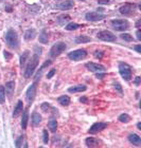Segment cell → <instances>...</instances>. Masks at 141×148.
Listing matches in <instances>:
<instances>
[{"mask_svg":"<svg viewBox=\"0 0 141 148\" xmlns=\"http://www.w3.org/2000/svg\"><path fill=\"white\" fill-rule=\"evenodd\" d=\"M87 56V51L85 49H79L75 50V51H72L68 54V57L71 60H74V62H79V60H82Z\"/></svg>","mask_w":141,"mask_h":148,"instance_id":"cell-6","label":"cell"},{"mask_svg":"<svg viewBox=\"0 0 141 148\" xmlns=\"http://www.w3.org/2000/svg\"><path fill=\"white\" fill-rule=\"evenodd\" d=\"M6 42L9 48L16 50L19 46V39H18V34L16 33L15 30L10 29L6 33Z\"/></svg>","mask_w":141,"mask_h":148,"instance_id":"cell-1","label":"cell"},{"mask_svg":"<svg viewBox=\"0 0 141 148\" xmlns=\"http://www.w3.org/2000/svg\"><path fill=\"white\" fill-rule=\"evenodd\" d=\"M43 134H44V143H45V144H48V142H49V134H48V131H47L46 129H44Z\"/></svg>","mask_w":141,"mask_h":148,"instance_id":"cell-34","label":"cell"},{"mask_svg":"<svg viewBox=\"0 0 141 148\" xmlns=\"http://www.w3.org/2000/svg\"><path fill=\"white\" fill-rule=\"evenodd\" d=\"M87 90V87L84 86V85H75L73 87H70L68 89V92L70 93H77V92H84Z\"/></svg>","mask_w":141,"mask_h":148,"instance_id":"cell-18","label":"cell"},{"mask_svg":"<svg viewBox=\"0 0 141 148\" xmlns=\"http://www.w3.org/2000/svg\"><path fill=\"white\" fill-rule=\"evenodd\" d=\"M140 20H138V21H137V23H136V27H137V28H139V27H140Z\"/></svg>","mask_w":141,"mask_h":148,"instance_id":"cell-46","label":"cell"},{"mask_svg":"<svg viewBox=\"0 0 141 148\" xmlns=\"http://www.w3.org/2000/svg\"><path fill=\"white\" fill-rule=\"evenodd\" d=\"M31 122H32V126L37 127L41 123V115L37 112H33L32 113V116H31Z\"/></svg>","mask_w":141,"mask_h":148,"instance_id":"cell-17","label":"cell"},{"mask_svg":"<svg viewBox=\"0 0 141 148\" xmlns=\"http://www.w3.org/2000/svg\"><path fill=\"white\" fill-rule=\"evenodd\" d=\"M119 73L123 79L126 82L132 79V68L126 62H120L119 64Z\"/></svg>","mask_w":141,"mask_h":148,"instance_id":"cell-4","label":"cell"},{"mask_svg":"<svg viewBox=\"0 0 141 148\" xmlns=\"http://www.w3.org/2000/svg\"><path fill=\"white\" fill-rule=\"evenodd\" d=\"M51 64H52V62H51V60H46V62H44L43 66H41V67L39 68V71L37 72L36 75H35V80H37L38 78H40V76H41V74H43V72L45 71L47 67H49V66L51 65Z\"/></svg>","mask_w":141,"mask_h":148,"instance_id":"cell-20","label":"cell"},{"mask_svg":"<svg viewBox=\"0 0 141 148\" xmlns=\"http://www.w3.org/2000/svg\"><path fill=\"white\" fill-rule=\"evenodd\" d=\"M134 9H135V4H132V3H125L124 5H122L119 9L120 13L122 15H131L133 12H134Z\"/></svg>","mask_w":141,"mask_h":148,"instance_id":"cell-12","label":"cell"},{"mask_svg":"<svg viewBox=\"0 0 141 148\" xmlns=\"http://www.w3.org/2000/svg\"><path fill=\"white\" fill-rule=\"evenodd\" d=\"M136 34H137V38H138V40H141V31L140 30H137Z\"/></svg>","mask_w":141,"mask_h":148,"instance_id":"cell-43","label":"cell"},{"mask_svg":"<svg viewBox=\"0 0 141 148\" xmlns=\"http://www.w3.org/2000/svg\"><path fill=\"white\" fill-rule=\"evenodd\" d=\"M24 141H25V136H19L18 139L16 140V142H15L16 147H21Z\"/></svg>","mask_w":141,"mask_h":148,"instance_id":"cell-32","label":"cell"},{"mask_svg":"<svg viewBox=\"0 0 141 148\" xmlns=\"http://www.w3.org/2000/svg\"><path fill=\"white\" fill-rule=\"evenodd\" d=\"M82 25H79V23H75V22H70V23H68L65 29L67 30V31H74V30H77L79 28H81Z\"/></svg>","mask_w":141,"mask_h":148,"instance_id":"cell-27","label":"cell"},{"mask_svg":"<svg viewBox=\"0 0 141 148\" xmlns=\"http://www.w3.org/2000/svg\"><path fill=\"white\" fill-rule=\"evenodd\" d=\"M38 62H39V55H38L37 53H34L33 56L29 59V62H28V65H27V68H26V71H25L26 78H30V77L33 75L35 69L37 68Z\"/></svg>","mask_w":141,"mask_h":148,"instance_id":"cell-2","label":"cell"},{"mask_svg":"<svg viewBox=\"0 0 141 148\" xmlns=\"http://www.w3.org/2000/svg\"><path fill=\"white\" fill-rule=\"evenodd\" d=\"M129 141L132 143L133 145L137 146V147H140V146H141L140 136H139L138 134H136V133H132V134H129Z\"/></svg>","mask_w":141,"mask_h":148,"instance_id":"cell-16","label":"cell"},{"mask_svg":"<svg viewBox=\"0 0 141 148\" xmlns=\"http://www.w3.org/2000/svg\"><path fill=\"white\" fill-rule=\"evenodd\" d=\"M6 101V92H4V88L0 86V104H3Z\"/></svg>","mask_w":141,"mask_h":148,"instance_id":"cell-30","label":"cell"},{"mask_svg":"<svg viewBox=\"0 0 141 148\" xmlns=\"http://www.w3.org/2000/svg\"><path fill=\"white\" fill-rule=\"evenodd\" d=\"M104 18H105L104 14H101V13H99V12H88L85 15L86 20H87V21H91V22L100 21V20H102V19H104Z\"/></svg>","mask_w":141,"mask_h":148,"instance_id":"cell-10","label":"cell"},{"mask_svg":"<svg viewBox=\"0 0 141 148\" xmlns=\"http://www.w3.org/2000/svg\"><path fill=\"white\" fill-rule=\"evenodd\" d=\"M66 48H67V46H66V43L63 42V41L54 43V45L51 47V49H50V56H51L52 58H55V57L59 56L62 53L64 52L65 50H66Z\"/></svg>","mask_w":141,"mask_h":148,"instance_id":"cell-5","label":"cell"},{"mask_svg":"<svg viewBox=\"0 0 141 148\" xmlns=\"http://www.w3.org/2000/svg\"><path fill=\"white\" fill-rule=\"evenodd\" d=\"M57 102L59 103V105L64 106V107H67V106L70 105L71 99L68 95H62L57 99Z\"/></svg>","mask_w":141,"mask_h":148,"instance_id":"cell-21","label":"cell"},{"mask_svg":"<svg viewBox=\"0 0 141 148\" xmlns=\"http://www.w3.org/2000/svg\"><path fill=\"white\" fill-rule=\"evenodd\" d=\"M50 109H51V105H50V104H48V103L41 104V110H43L44 112H48V111H50Z\"/></svg>","mask_w":141,"mask_h":148,"instance_id":"cell-33","label":"cell"},{"mask_svg":"<svg viewBox=\"0 0 141 148\" xmlns=\"http://www.w3.org/2000/svg\"><path fill=\"white\" fill-rule=\"evenodd\" d=\"M111 2V0H98L99 4H108Z\"/></svg>","mask_w":141,"mask_h":148,"instance_id":"cell-38","label":"cell"},{"mask_svg":"<svg viewBox=\"0 0 141 148\" xmlns=\"http://www.w3.org/2000/svg\"><path fill=\"white\" fill-rule=\"evenodd\" d=\"M86 68L88 69L89 71L91 72H101V71H105L104 66L100 65V64H95V62H87L86 64Z\"/></svg>","mask_w":141,"mask_h":148,"instance_id":"cell-11","label":"cell"},{"mask_svg":"<svg viewBox=\"0 0 141 148\" xmlns=\"http://www.w3.org/2000/svg\"><path fill=\"white\" fill-rule=\"evenodd\" d=\"M14 91H15V82L14 80H11V82H8L6 84V88H4V92L8 95L9 99H11L14 94Z\"/></svg>","mask_w":141,"mask_h":148,"instance_id":"cell-13","label":"cell"},{"mask_svg":"<svg viewBox=\"0 0 141 148\" xmlns=\"http://www.w3.org/2000/svg\"><path fill=\"white\" fill-rule=\"evenodd\" d=\"M80 102H81V103H83V104H86V103L88 102V99H87L86 96H82V97L80 99Z\"/></svg>","mask_w":141,"mask_h":148,"instance_id":"cell-39","label":"cell"},{"mask_svg":"<svg viewBox=\"0 0 141 148\" xmlns=\"http://www.w3.org/2000/svg\"><path fill=\"white\" fill-rule=\"evenodd\" d=\"M135 85H136V86H139V85H140V76H137V77H136Z\"/></svg>","mask_w":141,"mask_h":148,"instance_id":"cell-42","label":"cell"},{"mask_svg":"<svg viewBox=\"0 0 141 148\" xmlns=\"http://www.w3.org/2000/svg\"><path fill=\"white\" fill-rule=\"evenodd\" d=\"M4 57H6V60H10V59H11V57H12V55H11L10 53H8L6 51V52H4Z\"/></svg>","mask_w":141,"mask_h":148,"instance_id":"cell-40","label":"cell"},{"mask_svg":"<svg viewBox=\"0 0 141 148\" xmlns=\"http://www.w3.org/2000/svg\"><path fill=\"white\" fill-rule=\"evenodd\" d=\"M120 37H121L123 40H125V41H133V40H134V38H133V37L131 36V34H129V33H122V34L120 35Z\"/></svg>","mask_w":141,"mask_h":148,"instance_id":"cell-31","label":"cell"},{"mask_svg":"<svg viewBox=\"0 0 141 148\" xmlns=\"http://www.w3.org/2000/svg\"><path fill=\"white\" fill-rule=\"evenodd\" d=\"M74 6V2L72 0H65L64 2L59 3L56 5V9L62 10V11H68V10H71Z\"/></svg>","mask_w":141,"mask_h":148,"instance_id":"cell-14","label":"cell"},{"mask_svg":"<svg viewBox=\"0 0 141 148\" xmlns=\"http://www.w3.org/2000/svg\"><path fill=\"white\" fill-rule=\"evenodd\" d=\"M36 36V31L34 29H29L25 32V39L27 41H30V40H33Z\"/></svg>","mask_w":141,"mask_h":148,"instance_id":"cell-22","label":"cell"},{"mask_svg":"<svg viewBox=\"0 0 141 148\" xmlns=\"http://www.w3.org/2000/svg\"><path fill=\"white\" fill-rule=\"evenodd\" d=\"M137 128H138V129H141V123H140V122L137 124Z\"/></svg>","mask_w":141,"mask_h":148,"instance_id":"cell-45","label":"cell"},{"mask_svg":"<svg viewBox=\"0 0 141 148\" xmlns=\"http://www.w3.org/2000/svg\"><path fill=\"white\" fill-rule=\"evenodd\" d=\"M113 87H115V88L119 91L120 94H122V88H121V85H120L119 83H115V84H113Z\"/></svg>","mask_w":141,"mask_h":148,"instance_id":"cell-36","label":"cell"},{"mask_svg":"<svg viewBox=\"0 0 141 148\" xmlns=\"http://www.w3.org/2000/svg\"><path fill=\"white\" fill-rule=\"evenodd\" d=\"M80 1H86V0H80Z\"/></svg>","mask_w":141,"mask_h":148,"instance_id":"cell-47","label":"cell"},{"mask_svg":"<svg viewBox=\"0 0 141 148\" xmlns=\"http://www.w3.org/2000/svg\"><path fill=\"white\" fill-rule=\"evenodd\" d=\"M111 27L115 31H118V32H124L126 31L129 27V23L127 20L125 19H113L111 21Z\"/></svg>","mask_w":141,"mask_h":148,"instance_id":"cell-3","label":"cell"},{"mask_svg":"<svg viewBox=\"0 0 141 148\" xmlns=\"http://www.w3.org/2000/svg\"><path fill=\"white\" fill-rule=\"evenodd\" d=\"M135 50H136V52H137V53H141V46H140V45H136Z\"/></svg>","mask_w":141,"mask_h":148,"instance_id":"cell-41","label":"cell"},{"mask_svg":"<svg viewBox=\"0 0 141 148\" xmlns=\"http://www.w3.org/2000/svg\"><path fill=\"white\" fill-rule=\"evenodd\" d=\"M48 127H49L50 131H52V132H55L56 129H57V122L56 120H50L49 123H48Z\"/></svg>","mask_w":141,"mask_h":148,"instance_id":"cell-28","label":"cell"},{"mask_svg":"<svg viewBox=\"0 0 141 148\" xmlns=\"http://www.w3.org/2000/svg\"><path fill=\"white\" fill-rule=\"evenodd\" d=\"M107 126H108V124L107 123H104V122H99V123H95L88 129V133H90V134H97V133L101 132L102 130H104Z\"/></svg>","mask_w":141,"mask_h":148,"instance_id":"cell-9","label":"cell"},{"mask_svg":"<svg viewBox=\"0 0 141 148\" xmlns=\"http://www.w3.org/2000/svg\"><path fill=\"white\" fill-rule=\"evenodd\" d=\"M91 41V38L89 36H85V35H80L75 38V43H87Z\"/></svg>","mask_w":141,"mask_h":148,"instance_id":"cell-23","label":"cell"},{"mask_svg":"<svg viewBox=\"0 0 141 148\" xmlns=\"http://www.w3.org/2000/svg\"><path fill=\"white\" fill-rule=\"evenodd\" d=\"M36 82L33 83L27 90V95H26V99H27V102H28V106L32 105L34 99H35V95H36Z\"/></svg>","mask_w":141,"mask_h":148,"instance_id":"cell-8","label":"cell"},{"mask_svg":"<svg viewBox=\"0 0 141 148\" xmlns=\"http://www.w3.org/2000/svg\"><path fill=\"white\" fill-rule=\"evenodd\" d=\"M85 143L87 147H99L100 146V141L95 138H87L85 140Z\"/></svg>","mask_w":141,"mask_h":148,"instance_id":"cell-19","label":"cell"},{"mask_svg":"<svg viewBox=\"0 0 141 148\" xmlns=\"http://www.w3.org/2000/svg\"><path fill=\"white\" fill-rule=\"evenodd\" d=\"M55 72H56V70L55 69H52V70H50L49 71V73L47 74V78H48V79H50V78H51V77L53 76V75H54V74H55Z\"/></svg>","mask_w":141,"mask_h":148,"instance_id":"cell-35","label":"cell"},{"mask_svg":"<svg viewBox=\"0 0 141 148\" xmlns=\"http://www.w3.org/2000/svg\"><path fill=\"white\" fill-rule=\"evenodd\" d=\"M28 120H29V113L28 110H25V112L22 113V119H21V128L26 129L28 126Z\"/></svg>","mask_w":141,"mask_h":148,"instance_id":"cell-25","label":"cell"},{"mask_svg":"<svg viewBox=\"0 0 141 148\" xmlns=\"http://www.w3.org/2000/svg\"><path fill=\"white\" fill-rule=\"evenodd\" d=\"M29 55H30V52L29 51H26L21 56H20V68H25L26 62H27V59L29 58Z\"/></svg>","mask_w":141,"mask_h":148,"instance_id":"cell-26","label":"cell"},{"mask_svg":"<svg viewBox=\"0 0 141 148\" xmlns=\"http://www.w3.org/2000/svg\"><path fill=\"white\" fill-rule=\"evenodd\" d=\"M48 39H49L48 33H47L46 29H44L43 31H41V33L39 34V42L46 45V43H48Z\"/></svg>","mask_w":141,"mask_h":148,"instance_id":"cell-24","label":"cell"},{"mask_svg":"<svg viewBox=\"0 0 141 148\" xmlns=\"http://www.w3.org/2000/svg\"><path fill=\"white\" fill-rule=\"evenodd\" d=\"M118 120H119V122H121V123L126 124V123H129V122H131V116H129V114L122 113L121 115H119Z\"/></svg>","mask_w":141,"mask_h":148,"instance_id":"cell-29","label":"cell"},{"mask_svg":"<svg viewBox=\"0 0 141 148\" xmlns=\"http://www.w3.org/2000/svg\"><path fill=\"white\" fill-rule=\"evenodd\" d=\"M22 110H24V103L22 101H18L13 111V117H18L22 113Z\"/></svg>","mask_w":141,"mask_h":148,"instance_id":"cell-15","label":"cell"},{"mask_svg":"<svg viewBox=\"0 0 141 148\" xmlns=\"http://www.w3.org/2000/svg\"><path fill=\"white\" fill-rule=\"evenodd\" d=\"M104 76H105L104 74H99V73L95 75V77H97V78H100V79H101V78H103Z\"/></svg>","mask_w":141,"mask_h":148,"instance_id":"cell-44","label":"cell"},{"mask_svg":"<svg viewBox=\"0 0 141 148\" xmlns=\"http://www.w3.org/2000/svg\"><path fill=\"white\" fill-rule=\"evenodd\" d=\"M56 1H59V0H56Z\"/></svg>","mask_w":141,"mask_h":148,"instance_id":"cell-49","label":"cell"},{"mask_svg":"<svg viewBox=\"0 0 141 148\" xmlns=\"http://www.w3.org/2000/svg\"><path fill=\"white\" fill-rule=\"evenodd\" d=\"M97 37H98L99 39L103 40V41H107V42H113V41H116V39H117V37L115 36L111 32L107 31V30L99 32L98 34H97Z\"/></svg>","mask_w":141,"mask_h":148,"instance_id":"cell-7","label":"cell"},{"mask_svg":"<svg viewBox=\"0 0 141 148\" xmlns=\"http://www.w3.org/2000/svg\"><path fill=\"white\" fill-rule=\"evenodd\" d=\"M95 57H99V58H102V56H103V51H100V52H99V50L98 51H95Z\"/></svg>","mask_w":141,"mask_h":148,"instance_id":"cell-37","label":"cell"},{"mask_svg":"<svg viewBox=\"0 0 141 148\" xmlns=\"http://www.w3.org/2000/svg\"><path fill=\"white\" fill-rule=\"evenodd\" d=\"M1 1H3V0H0V2H1Z\"/></svg>","mask_w":141,"mask_h":148,"instance_id":"cell-48","label":"cell"}]
</instances>
